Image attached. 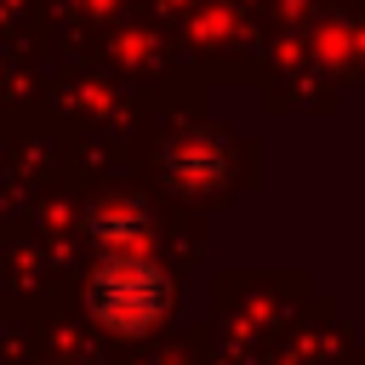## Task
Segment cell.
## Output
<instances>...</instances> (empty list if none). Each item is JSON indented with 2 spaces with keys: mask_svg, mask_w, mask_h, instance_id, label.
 I'll return each instance as SVG.
<instances>
[{
  "mask_svg": "<svg viewBox=\"0 0 365 365\" xmlns=\"http://www.w3.org/2000/svg\"><path fill=\"white\" fill-rule=\"evenodd\" d=\"M171 302H177V285H171L165 262L148 245L103 251L91 279H86V314L108 336H148V331H160Z\"/></svg>",
  "mask_w": 365,
  "mask_h": 365,
  "instance_id": "6da1fadb",
  "label": "cell"
},
{
  "mask_svg": "<svg viewBox=\"0 0 365 365\" xmlns=\"http://www.w3.org/2000/svg\"><path fill=\"white\" fill-rule=\"evenodd\" d=\"M91 234L103 240V251H125V245H148V222H143V211H137V205H125V200H114V205H103V211L91 217Z\"/></svg>",
  "mask_w": 365,
  "mask_h": 365,
  "instance_id": "7a4b0ae2",
  "label": "cell"
},
{
  "mask_svg": "<svg viewBox=\"0 0 365 365\" xmlns=\"http://www.w3.org/2000/svg\"><path fill=\"white\" fill-rule=\"evenodd\" d=\"M171 182H217L222 177V154L211 148V143H182V148H171Z\"/></svg>",
  "mask_w": 365,
  "mask_h": 365,
  "instance_id": "3957f363",
  "label": "cell"
}]
</instances>
